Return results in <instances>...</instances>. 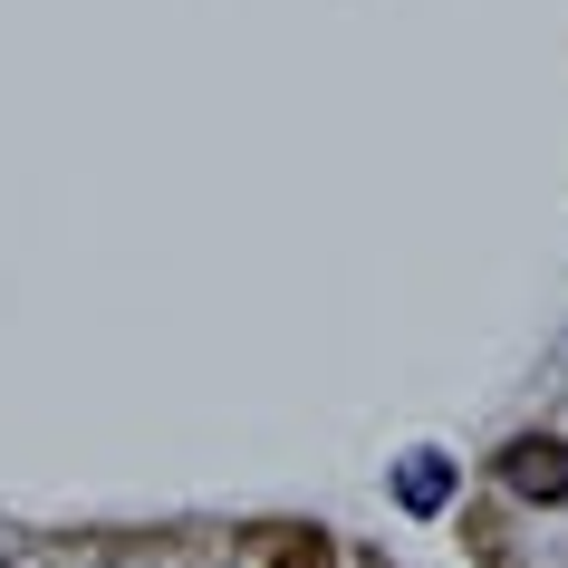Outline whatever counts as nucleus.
<instances>
[{"instance_id": "f257e3e1", "label": "nucleus", "mask_w": 568, "mask_h": 568, "mask_svg": "<svg viewBox=\"0 0 568 568\" xmlns=\"http://www.w3.org/2000/svg\"><path fill=\"white\" fill-rule=\"evenodd\" d=\"M501 481L520 491V501H539V510L568 501V444L559 434H520V444L501 453Z\"/></svg>"}, {"instance_id": "f03ea898", "label": "nucleus", "mask_w": 568, "mask_h": 568, "mask_svg": "<svg viewBox=\"0 0 568 568\" xmlns=\"http://www.w3.org/2000/svg\"><path fill=\"white\" fill-rule=\"evenodd\" d=\"M395 501L415 510V520H434V510L453 501V463L444 453H405V463H395Z\"/></svg>"}, {"instance_id": "7ed1b4c3", "label": "nucleus", "mask_w": 568, "mask_h": 568, "mask_svg": "<svg viewBox=\"0 0 568 568\" xmlns=\"http://www.w3.org/2000/svg\"><path fill=\"white\" fill-rule=\"evenodd\" d=\"M0 568H10V559H0Z\"/></svg>"}]
</instances>
